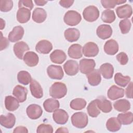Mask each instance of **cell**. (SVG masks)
Returning a JSON list of instances; mask_svg holds the SVG:
<instances>
[{"label": "cell", "mask_w": 133, "mask_h": 133, "mask_svg": "<svg viewBox=\"0 0 133 133\" xmlns=\"http://www.w3.org/2000/svg\"><path fill=\"white\" fill-rule=\"evenodd\" d=\"M13 132L14 133H21V132H23V133H28V129L24 127V126H19L15 128Z\"/></svg>", "instance_id": "49"}, {"label": "cell", "mask_w": 133, "mask_h": 133, "mask_svg": "<svg viewBox=\"0 0 133 133\" xmlns=\"http://www.w3.org/2000/svg\"><path fill=\"white\" fill-rule=\"evenodd\" d=\"M116 59L121 65H125L128 61V58L127 54L124 52H121L117 55Z\"/></svg>", "instance_id": "45"}, {"label": "cell", "mask_w": 133, "mask_h": 133, "mask_svg": "<svg viewBox=\"0 0 133 133\" xmlns=\"http://www.w3.org/2000/svg\"><path fill=\"white\" fill-rule=\"evenodd\" d=\"M17 79L20 83L24 85H27L32 80V77L28 72L21 71L18 73Z\"/></svg>", "instance_id": "38"}, {"label": "cell", "mask_w": 133, "mask_h": 133, "mask_svg": "<svg viewBox=\"0 0 133 133\" xmlns=\"http://www.w3.org/2000/svg\"><path fill=\"white\" fill-rule=\"evenodd\" d=\"M0 33H1V50H3L4 49H5L6 48H7L8 47L9 43V42H8V39L5 37H3V34H2V32H1Z\"/></svg>", "instance_id": "46"}, {"label": "cell", "mask_w": 133, "mask_h": 133, "mask_svg": "<svg viewBox=\"0 0 133 133\" xmlns=\"http://www.w3.org/2000/svg\"><path fill=\"white\" fill-rule=\"evenodd\" d=\"M82 17L77 11L69 10L64 15L63 20L65 24L70 26L77 25L81 21Z\"/></svg>", "instance_id": "3"}, {"label": "cell", "mask_w": 133, "mask_h": 133, "mask_svg": "<svg viewBox=\"0 0 133 133\" xmlns=\"http://www.w3.org/2000/svg\"><path fill=\"white\" fill-rule=\"evenodd\" d=\"M13 49L16 56L19 59H22L24 52L29 50L30 48L26 43L21 41L17 42L14 45Z\"/></svg>", "instance_id": "15"}, {"label": "cell", "mask_w": 133, "mask_h": 133, "mask_svg": "<svg viewBox=\"0 0 133 133\" xmlns=\"http://www.w3.org/2000/svg\"><path fill=\"white\" fill-rule=\"evenodd\" d=\"M98 107L103 113H109L112 110L111 102L107 100L105 97L100 96L96 99Z\"/></svg>", "instance_id": "22"}, {"label": "cell", "mask_w": 133, "mask_h": 133, "mask_svg": "<svg viewBox=\"0 0 133 133\" xmlns=\"http://www.w3.org/2000/svg\"><path fill=\"white\" fill-rule=\"evenodd\" d=\"M36 132L38 133L47 132V133H52L53 128L49 124H40L37 128Z\"/></svg>", "instance_id": "43"}, {"label": "cell", "mask_w": 133, "mask_h": 133, "mask_svg": "<svg viewBox=\"0 0 133 133\" xmlns=\"http://www.w3.org/2000/svg\"><path fill=\"white\" fill-rule=\"evenodd\" d=\"M5 105L6 109L9 111H14L19 107V101L11 96H7L5 97Z\"/></svg>", "instance_id": "31"}, {"label": "cell", "mask_w": 133, "mask_h": 133, "mask_svg": "<svg viewBox=\"0 0 133 133\" xmlns=\"http://www.w3.org/2000/svg\"><path fill=\"white\" fill-rule=\"evenodd\" d=\"M112 32L113 31L111 26L108 24L100 25L96 30L97 36L102 39H106L110 37Z\"/></svg>", "instance_id": "11"}, {"label": "cell", "mask_w": 133, "mask_h": 133, "mask_svg": "<svg viewBox=\"0 0 133 133\" xmlns=\"http://www.w3.org/2000/svg\"><path fill=\"white\" fill-rule=\"evenodd\" d=\"M47 73L48 76L51 79H61L64 76L62 68L60 65H50L47 69Z\"/></svg>", "instance_id": "5"}, {"label": "cell", "mask_w": 133, "mask_h": 133, "mask_svg": "<svg viewBox=\"0 0 133 133\" xmlns=\"http://www.w3.org/2000/svg\"><path fill=\"white\" fill-rule=\"evenodd\" d=\"M52 118L57 124L63 125L68 122L69 115L65 110L58 109L54 111L52 114Z\"/></svg>", "instance_id": "10"}, {"label": "cell", "mask_w": 133, "mask_h": 133, "mask_svg": "<svg viewBox=\"0 0 133 133\" xmlns=\"http://www.w3.org/2000/svg\"><path fill=\"white\" fill-rule=\"evenodd\" d=\"M16 123L15 116L11 113H8L6 115H1L0 116V124L1 125L6 128H12Z\"/></svg>", "instance_id": "12"}, {"label": "cell", "mask_w": 133, "mask_h": 133, "mask_svg": "<svg viewBox=\"0 0 133 133\" xmlns=\"http://www.w3.org/2000/svg\"><path fill=\"white\" fill-rule=\"evenodd\" d=\"M88 83L93 86L98 85L101 81L100 73L98 69H94L86 75Z\"/></svg>", "instance_id": "25"}, {"label": "cell", "mask_w": 133, "mask_h": 133, "mask_svg": "<svg viewBox=\"0 0 133 133\" xmlns=\"http://www.w3.org/2000/svg\"><path fill=\"white\" fill-rule=\"evenodd\" d=\"M34 2L35 3V4H36V5L40 6H42L45 5L47 3V1L37 0V1H34Z\"/></svg>", "instance_id": "50"}, {"label": "cell", "mask_w": 133, "mask_h": 133, "mask_svg": "<svg viewBox=\"0 0 133 133\" xmlns=\"http://www.w3.org/2000/svg\"><path fill=\"white\" fill-rule=\"evenodd\" d=\"M17 21L21 23H24L29 21L31 17V10L28 8L22 7L19 8L17 12Z\"/></svg>", "instance_id": "24"}, {"label": "cell", "mask_w": 133, "mask_h": 133, "mask_svg": "<svg viewBox=\"0 0 133 133\" xmlns=\"http://www.w3.org/2000/svg\"><path fill=\"white\" fill-rule=\"evenodd\" d=\"M50 59L51 62L55 63L61 64L66 60V56L63 51L56 49L50 54Z\"/></svg>", "instance_id": "23"}, {"label": "cell", "mask_w": 133, "mask_h": 133, "mask_svg": "<svg viewBox=\"0 0 133 133\" xmlns=\"http://www.w3.org/2000/svg\"><path fill=\"white\" fill-rule=\"evenodd\" d=\"M107 95L108 98L112 100H117L124 97V89L113 85L108 89Z\"/></svg>", "instance_id": "13"}, {"label": "cell", "mask_w": 133, "mask_h": 133, "mask_svg": "<svg viewBox=\"0 0 133 133\" xmlns=\"http://www.w3.org/2000/svg\"><path fill=\"white\" fill-rule=\"evenodd\" d=\"M126 2V1H119V0H101V3L102 6L107 9L113 8L116 5L124 4Z\"/></svg>", "instance_id": "40"}, {"label": "cell", "mask_w": 133, "mask_h": 133, "mask_svg": "<svg viewBox=\"0 0 133 133\" xmlns=\"http://www.w3.org/2000/svg\"><path fill=\"white\" fill-rule=\"evenodd\" d=\"M13 7V2L11 0H1L0 10L3 12H8L11 10Z\"/></svg>", "instance_id": "42"}, {"label": "cell", "mask_w": 133, "mask_h": 133, "mask_svg": "<svg viewBox=\"0 0 133 133\" xmlns=\"http://www.w3.org/2000/svg\"><path fill=\"white\" fill-rule=\"evenodd\" d=\"M18 7L19 8L22 7L26 8L31 10L33 8L34 4L31 0H20L18 3Z\"/></svg>", "instance_id": "44"}, {"label": "cell", "mask_w": 133, "mask_h": 133, "mask_svg": "<svg viewBox=\"0 0 133 133\" xmlns=\"http://www.w3.org/2000/svg\"><path fill=\"white\" fill-rule=\"evenodd\" d=\"M52 49V44L48 41L43 39L39 41L35 46V50L38 53L42 54H47Z\"/></svg>", "instance_id": "16"}, {"label": "cell", "mask_w": 133, "mask_h": 133, "mask_svg": "<svg viewBox=\"0 0 133 133\" xmlns=\"http://www.w3.org/2000/svg\"><path fill=\"white\" fill-rule=\"evenodd\" d=\"M131 22L129 19H125L121 20L119 23V27L122 34L128 33L131 28Z\"/></svg>", "instance_id": "41"}, {"label": "cell", "mask_w": 133, "mask_h": 133, "mask_svg": "<svg viewBox=\"0 0 133 133\" xmlns=\"http://www.w3.org/2000/svg\"><path fill=\"white\" fill-rule=\"evenodd\" d=\"M87 110L89 115L92 117H96L100 114V111L98 107L96 99L92 100L88 104Z\"/></svg>", "instance_id": "34"}, {"label": "cell", "mask_w": 133, "mask_h": 133, "mask_svg": "<svg viewBox=\"0 0 133 133\" xmlns=\"http://www.w3.org/2000/svg\"><path fill=\"white\" fill-rule=\"evenodd\" d=\"M72 125L78 128H84L88 124V118L87 115L83 112L74 113L71 116Z\"/></svg>", "instance_id": "2"}, {"label": "cell", "mask_w": 133, "mask_h": 133, "mask_svg": "<svg viewBox=\"0 0 133 133\" xmlns=\"http://www.w3.org/2000/svg\"><path fill=\"white\" fill-rule=\"evenodd\" d=\"M30 89L31 94L34 97L37 99H39L43 97V89L39 83L36 80L32 79L30 84Z\"/></svg>", "instance_id": "19"}, {"label": "cell", "mask_w": 133, "mask_h": 133, "mask_svg": "<svg viewBox=\"0 0 133 133\" xmlns=\"http://www.w3.org/2000/svg\"><path fill=\"white\" fill-rule=\"evenodd\" d=\"M24 33L22 26L20 25L15 26L8 34V39L11 42H16L22 38Z\"/></svg>", "instance_id": "14"}, {"label": "cell", "mask_w": 133, "mask_h": 133, "mask_svg": "<svg viewBox=\"0 0 133 133\" xmlns=\"http://www.w3.org/2000/svg\"><path fill=\"white\" fill-rule=\"evenodd\" d=\"M56 132H69V130L65 127H60L57 129Z\"/></svg>", "instance_id": "51"}, {"label": "cell", "mask_w": 133, "mask_h": 133, "mask_svg": "<svg viewBox=\"0 0 133 133\" xmlns=\"http://www.w3.org/2000/svg\"><path fill=\"white\" fill-rule=\"evenodd\" d=\"M1 29L2 30L3 29V28H5V22L4 20H3V19L2 18L1 19Z\"/></svg>", "instance_id": "52"}, {"label": "cell", "mask_w": 133, "mask_h": 133, "mask_svg": "<svg viewBox=\"0 0 133 133\" xmlns=\"http://www.w3.org/2000/svg\"><path fill=\"white\" fill-rule=\"evenodd\" d=\"M83 18L88 22H94L99 17V11L95 6H89L86 7L83 12Z\"/></svg>", "instance_id": "4"}, {"label": "cell", "mask_w": 133, "mask_h": 133, "mask_svg": "<svg viewBox=\"0 0 133 133\" xmlns=\"http://www.w3.org/2000/svg\"><path fill=\"white\" fill-rule=\"evenodd\" d=\"M96 66L94 59H83L79 61V70L82 73L87 74L93 71Z\"/></svg>", "instance_id": "6"}, {"label": "cell", "mask_w": 133, "mask_h": 133, "mask_svg": "<svg viewBox=\"0 0 133 133\" xmlns=\"http://www.w3.org/2000/svg\"><path fill=\"white\" fill-rule=\"evenodd\" d=\"M117 119L121 124L126 125L130 124L133 121V114L131 112L119 113L117 115Z\"/></svg>", "instance_id": "35"}, {"label": "cell", "mask_w": 133, "mask_h": 133, "mask_svg": "<svg viewBox=\"0 0 133 133\" xmlns=\"http://www.w3.org/2000/svg\"><path fill=\"white\" fill-rule=\"evenodd\" d=\"M25 63L30 67L36 66L39 61L38 55L33 51H28L23 58Z\"/></svg>", "instance_id": "20"}, {"label": "cell", "mask_w": 133, "mask_h": 133, "mask_svg": "<svg viewBox=\"0 0 133 133\" xmlns=\"http://www.w3.org/2000/svg\"><path fill=\"white\" fill-rule=\"evenodd\" d=\"M43 107L46 111L51 113L58 109L60 107V103L57 100L48 98L44 102Z\"/></svg>", "instance_id": "30"}, {"label": "cell", "mask_w": 133, "mask_h": 133, "mask_svg": "<svg viewBox=\"0 0 133 133\" xmlns=\"http://www.w3.org/2000/svg\"><path fill=\"white\" fill-rule=\"evenodd\" d=\"M67 93V88L65 84L62 82L54 83L49 89V95L56 99L64 97Z\"/></svg>", "instance_id": "1"}, {"label": "cell", "mask_w": 133, "mask_h": 133, "mask_svg": "<svg viewBox=\"0 0 133 133\" xmlns=\"http://www.w3.org/2000/svg\"><path fill=\"white\" fill-rule=\"evenodd\" d=\"M130 77L128 76H123L121 73H117L114 76L115 83L121 87H125L130 81Z\"/></svg>", "instance_id": "36"}, {"label": "cell", "mask_w": 133, "mask_h": 133, "mask_svg": "<svg viewBox=\"0 0 133 133\" xmlns=\"http://www.w3.org/2000/svg\"><path fill=\"white\" fill-rule=\"evenodd\" d=\"M106 127L110 131L115 132L121 129V123L117 118L114 117H111L108 119L106 123Z\"/></svg>", "instance_id": "33"}, {"label": "cell", "mask_w": 133, "mask_h": 133, "mask_svg": "<svg viewBox=\"0 0 133 133\" xmlns=\"http://www.w3.org/2000/svg\"><path fill=\"white\" fill-rule=\"evenodd\" d=\"M118 44L113 39L107 41L104 45V51L109 55H114L118 51Z\"/></svg>", "instance_id": "21"}, {"label": "cell", "mask_w": 133, "mask_h": 133, "mask_svg": "<svg viewBox=\"0 0 133 133\" xmlns=\"http://www.w3.org/2000/svg\"><path fill=\"white\" fill-rule=\"evenodd\" d=\"M68 54L69 57L73 59H79L82 57V47L78 44L72 45L68 49Z\"/></svg>", "instance_id": "26"}, {"label": "cell", "mask_w": 133, "mask_h": 133, "mask_svg": "<svg viewBox=\"0 0 133 133\" xmlns=\"http://www.w3.org/2000/svg\"><path fill=\"white\" fill-rule=\"evenodd\" d=\"M113 106L115 110L118 112H126L130 109L129 101L125 99L116 101L113 103Z\"/></svg>", "instance_id": "32"}, {"label": "cell", "mask_w": 133, "mask_h": 133, "mask_svg": "<svg viewBox=\"0 0 133 133\" xmlns=\"http://www.w3.org/2000/svg\"><path fill=\"white\" fill-rule=\"evenodd\" d=\"M26 112L30 118L36 119L42 116L43 110L40 105L36 104H32L27 107Z\"/></svg>", "instance_id": "8"}, {"label": "cell", "mask_w": 133, "mask_h": 133, "mask_svg": "<svg viewBox=\"0 0 133 133\" xmlns=\"http://www.w3.org/2000/svg\"><path fill=\"white\" fill-rule=\"evenodd\" d=\"M74 3L73 0H61L59 1L60 5L64 8H68L70 7Z\"/></svg>", "instance_id": "47"}, {"label": "cell", "mask_w": 133, "mask_h": 133, "mask_svg": "<svg viewBox=\"0 0 133 133\" xmlns=\"http://www.w3.org/2000/svg\"><path fill=\"white\" fill-rule=\"evenodd\" d=\"M47 18L46 11L42 8H36L33 11L32 19L36 23L43 22Z\"/></svg>", "instance_id": "28"}, {"label": "cell", "mask_w": 133, "mask_h": 133, "mask_svg": "<svg viewBox=\"0 0 133 133\" xmlns=\"http://www.w3.org/2000/svg\"><path fill=\"white\" fill-rule=\"evenodd\" d=\"M115 14L113 10L106 9L102 12L101 19L104 22L111 23L115 21Z\"/></svg>", "instance_id": "37"}, {"label": "cell", "mask_w": 133, "mask_h": 133, "mask_svg": "<svg viewBox=\"0 0 133 133\" xmlns=\"http://www.w3.org/2000/svg\"><path fill=\"white\" fill-rule=\"evenodd\" d=\"M99 72L103 77L105 79H111L114 73V68L113 65L109 63L102 64L99 69Z\"/></svg>", "instance_id": "29"}, {"label": "cell", "mask_w": 133, "mask_h": 133, "mask_svg": "<svg viewBox=\"0 0 133 133\" xmlns=\"http://www.w3.org/2000/svg\"><path fill=\"white\" fill-rule=\"evenodd\" d=\"M126 96L128 98H132V82H130L125 90Z\"/></svg>", "instance_id": "48"}, {"label": "cell", "mask_w": 133, "mask_h": 133, "mask_svg": "<svg viewBox=\"0 0 133 133\" xmlns=\"http://www.w3.org/2000/svg\"><path fill=\"white\" fill-rule=\"evenodd\" d=\"M99 50L98 46L96 43L88 42L84 45L82 52L85 57H94L98 54Z\"/></svg>", "instance_id": "7"}, {"label": "cell", "mask_w": 133, "mask_h": 133, "mask_svg": "<svg viewBox=\"0 0 133 133\" xmlns=\"http://www.w3.org/2000/svg\"><path fill=\"white\" fill-rule=\"evenodd\" d=\"M28 94L27 89L20 85L15 87L12 91L13 95L20 102H23L26 99Z\"/></svg>", "instance_id": "18"}, {"label": "cell", "mask_w": 133, "mask_h": 133, "mask_svg": "<svg viewBox=\"0 0 133 133\" xmlns=\"http://www.w3.org/2000/svg\"><path fill=\"white\" fill-rule=\"evenodd\" d=\"M65 39L69 42L77 41L80 36L79 30L76 28H68L65 30L64 33Z\"/></svg>", "instance_id": "27"}, {"label": "cell", "mask_w": 133, "mask_h": 133, "mask_svg": "<svg viewBox=\"0 0 133 133\" xmlns=\"http://www.w3.org/2000/svg\"><path fill=\"white\" fill-rule=\"evenodd\" d=\"M86 105V101L83 98H76L72 100L70 104L71 109L75 110H81Z\"/></svg>", "instance_id": "39"}, {"label": "cell", "mask_w": 133, "mask_h": 133, "mask_svg": "<svg viewBox=\"0 0 133 133\" xmlns=\"http://www.w3.org/2000/svg\"><path fill=\"white\" fill-rule=\"evenodd\" d=\"M116 12L118 18L127 19L132 15V7L129 4L123 5L116 8Z\"/></svg>", "instance_id": "17"}, {"label": "cell", "mask_w": 133, "mask_h": 133, "mask_svg": "<svg viewBox=\"0 0 133 133\" xmlns=\"http://www.w3.org/2000/svg\"><path fill=\"white\" fill-rule=\"evenodd\" d=\"M63 69L67 75L74 76L78 73L79 66L77 61L73 60H69L64 64Z\"/></svg>", "instance_id": "9"}]
</instances>
